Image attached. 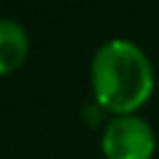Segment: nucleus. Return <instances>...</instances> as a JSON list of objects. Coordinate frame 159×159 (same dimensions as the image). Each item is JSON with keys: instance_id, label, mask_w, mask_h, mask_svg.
<instances>
[{"instance_id": "obj_3", "label": "nucleus", "mask_w": 159, "mask_h": 159, "mask_svg": "<svg viewBox=\"0 0 159 159\" xmlns=\"http://www.w3.org/2000/svg\"><path fill=\"white\" fill-rule=\"evenodd\" d=\"M25 55H27V35L22 25L5 17L0 22V72L10 75L15 67L22 65Z\"/></svg>"}, {"instance_id": "obj_1", "label": "nucleus", "mask_w": 159, "mask_h": 159, "mask_svg": "<svg viewBox=\"0 0 159 159\" xmlns=\"http://www.w3.org/2000/svg\"><path fill=\"white\" fill-rule=\"evenodd\" d=\"M152 89L154 72L139 45L112 37L97 47L92 57V92L102 107L117 114H132L149 99Z\"/></svg>"}, {"instance_id": "obj_2", "label": "nucleus", "mask_w": 159, "mask_h": 159, "mask_svg": "<svg viewBox=\"0 0 159 159\" xmlns=\"http://www.w3.org/2000/svg\"><path fill=\"white\" fill-rule=\"evenodd\" d=\"M154 147V129L137 114H117L102 132V152L107 159H152Z\"/></svg>"}]
</instances>
